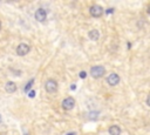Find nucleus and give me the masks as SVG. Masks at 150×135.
Listing matches in <instances>:
<instances>
[{
	"instance_id": "f257e3e1",
	"label": "nucleus",
	"mask_w": 150,
	"mask_h": 135,
	"mask_svg": "<svg viewBox=\"0 0 150 135\" xmlns=\"http://www.w3.org/2000/svg\"><path fill=\"white\" fill-rule=\"evenodd\" d=\"M45 89L47 93L49 94H53L57 91V82L54 80V79H48L46 81V84H45Z\"/></svg>"
},
{
	"instance_id": "f03ea898",
	"label": "nucleus",
	"mask_w": 150,
	"mask_h": 135,
	"mask_svg": "<svg viewBox=\"0 0 150 135\" xmlns=\"http://www.w3.org/2000/svg\"><path fill=\"white\" fill-rule=\"evenodd\" d=\"M15 51H17V54L19 57H25V55H27V54L29 53V51H31V46L25 44V42H22V44L18 45Z\"/></svg>"
},
{
	"instance_id": "7ed1b4c3",
	"label": "nucleus",
	"mask_w": 150,
	"mask_h": 135,
	"mask_svg": "<svg viewBox=\"0 0 150 135\" xmlns=\"http://www.w3.org/2000/svg\"><path fill=\"white\" fill-rule=\"evenodd\" d=\"M104 74H106V69H104V67H102V66H94V67H92V69H91V75H92L93 78H95V79H100V78H102Z\"/></svg>"
},
{
	"instance_id": "20e7f679",
	"label": "nucleus",
	"mask_w": 150,
	"mask_h": 135,
	"mask_svg": "<svg viewBox=\"0 0 150 135\" xmlns=\"http://www.w3.org/2000/svg\"><path fill=\"white\" fill-rule=\"evenodd\" d=\"M75 106V100L69 96V98H66L64 101H62V108L65 111H72Z\"/></svg>"
},
{
	"instance_id": "39448f33",
	"label": "nucleus",
	"mask_w": 150,
	"mask_h": 135,
	"mask_svg": "<svg viewBox=\"0 0 150 135\" xmlns=\"http://www.w3.org/2000/svg\"><path fill=\"white\" fill-rule=\"evenodd\" d=\"M34 17H35L37 21L44 22V21L46 20V18H47V12H46V10H44V8H38V10L35 11Z\"/></svg>"
},
{
	"instance_id": "423d86ee",
	"label": "nucleus",
	"mask_w": 150,
	"mask_h": 135,
	"mask_svg": "<svg viewBox=\"0 0 150 135\" xmlns=\"http://www.w3.org/2000/svg\"><path fill=\"white\" fill-rule=\"evenodd\" d=\"M89 12H91V14H92L94 18H100V17L103 14V8H102L100 5H94V6L91 7Z\"/></svg>"
},
{
	"instance_id": "0eeeda50",
	"label": "nucleus",
	"mask_w": 150,
	"mask_h": 135,
	"mask_svg": "<svg viewBox=\"0 0 150 135\" xmlns=\"http://www.w3.org/2000/svg\"><path fill=\"white\" fill-rule=\"evenodd\" d=\"M107 82H108L110 86H116V85H118V82H120V76H118L116 73H111V74L108 75V78H107Z\"/></svg>"
},
{
	"instance_id": "6e6552de",
	"label": "nucleus",
	"mask_w": 150,
	"mask_h": 135,
	"mask_svg": "<svg viewBox=\"0 0 150 135\" xmlns=\"http://www.w3.org/2000/svg\"><path fill=\"white\" fill-rule=\"evenodd\" d=\"M17 88H18L17 84L13 82V81H7L6 85H5V89H6L7 93H14V92H17Z\"/></svg>"
},
{
	"instance_id": "1a4fd4ad",
	"label": "nucleus",
	"mask_w": 150,
	"mask_h": 135,
	"mask_svg": "<svg viewBox=\"0 0 150 135\" xmlns=\"http://www.w3.org/2000/svg\"><path fill=\"white\" fill-rule=\"evenodd\" d=\"M88 37H89V39H91V40L96 41V40H99V38H100V33H99L97 30H92V31H89Z\"/></svg>"
},
{
	"instance_id": "9d476101",
	"label": "nucleus",
	"mask_w": 150,
	"mask_h": 135,
	"mask_svg": "<svg viewBox=\"0 0 150 135\" xmlns=\"http://www.w3.org/2000/svg\"><path fill=\"white\" fill-rule=\"evenodd\" d=\"M109 134L110 135H120L121 134V128H120L118 126H116V125L110 126L109 127Z\"/></svg>"
},
{
	"instance_id": "9b49d317",
	"label": "nucleus",
	"mask_w": 150,
	"mask_h": 135,
	"mask_svg": "<svg viewBox=\"0 0 150 135\" xmlns=\"http://www.w3.org/2000/svg\"><path fill=\"white\" fill-rule=\"evenodd\" d=\"M33 84H34V79H31L27 82V85L24 87V92L25 93H28V92H31V88H32V86H33Z\"/></svg>"
},
{
	"instance_id": "f8f14e48",
	"label": "nucleus",
	"mask_w": 150,
	"mask_h": 135,
	"mask_svg": "<svg viewBox=\"0 0 150 135\" xmlns=\"http://www.w3.org/2000/svg\"><path fill=\"white\" fill-rule=\"evenodd\" d=\"M99 115H100L99 112H91L88 115V118H89V120H96L99 118Z\"/></svg>"
},
{
	"instance_id": "ddd939ff",
	"label": "nucleus",
	"mask_w": 150,
	"mask_h": 135,
	"mask_svg": "<svg viewBox=\"0 0 150 135\" xmlns=\"http://www.w3.org/2000/svg\"><path fill=\"white\" fill-rule=\"evenodd\" d=\"M28 96H29V98H34V96H35V91L28 92Z\"/></svg>"
},
{
	"instance_id": "4468645a",
	"label": "nucleus",
	"mask_w": 150,
	"mask_h": 135,
	"mask_svg": "<svg viewBox=\"0 0 150 135\" xmlns=\"http://www.w3.org/2000/svg\"><path fill=\"white\" fill-rule=\"evenodd\" d=\"M86 76H87V73H86V72H83V71L80 72V78H81V79H84Z\"/></svg>"
},
{
	"instance_id": "2eb2a0df",
	"label": "nucleus",
	"mask_w": 150,
	"mask_h": 135,
	"mask_svg": "<svg viewBox=\"0 0 150 135\" xmlns=\"http://www.w3.org/2000/svg\"><path fill=\"white\" fill-rule=\"evenodd\" d=\"M113 12H114V10H113V8H108V11H107V13H108V14H110V13H113Z\"/></svg>"
},
{
	"instance_id": "dca6fc26",
	"label": "nucleus",
	"mask_w": 150,
	"mask_h": 135,
	"mask_svg": "<svg viewBox=\"0 0 150 135\" xmlns=\"http://www.w3.org/2000/svg\"><path fill=\"white\" fill-rule=\"evenodd\" d=\"M147 103H148V106H150V95L147 98Z\"/></svg>"
},
{
	"instance_id": "f3484780",
	"label": "nucleus",
	"mask_w": 150,
	"mask_h": 135,
	"mask_svg": "<svg viewBox=\"0 0 150 135\" xmlns=\"http://www.w3.org/2000/svg\"><path fill=\"white\" fill-rule=\"evenodd\" d=\"M75 88H76V86H75V85H72V87H71V89H72V91H74Z\"/></svg>"
},
{
	"instance_id": "a211bd4d",
	"label": "nucleus",
	"mask_w": 150,
	"mask_h": 135,
	"mask_svg": "<svg viewBox=\"0 0 150 135\" xmlns=\"http://www.w3.org/2000/svg\"><path fill=\"white\" fill-rule=\"evenodd\" d=\"M1 122H3V116H1V114H0V125H1Z\"/></svg>"
},
{
	"instance_id": "6ab92c4d",
	"label": "nucleus",
	"mask_w": 150,
	"mask_h": 135,
	"mask_svg": "<svg viewBox=\"0 0 150 135\" xmlns=\"http://www.w3.org/2000/svg\"><path fill=\"white\" fill-rule=\"evenodd\" d=\"M148 14H149V15H150V5H149V6H148Z\"/></svg>"
},
{
	"instance_id": "aec40b11",
	"label": "nucleus",
	"mask_w": 150,
	"mask_h": 135,
	"mask_svg": "<svg viewBox=\"0 0 150 135\" xmlns=\"http://www.w3.org/2000/svg\"><path fill=\"white\" fill-rule=\"evenodd\" d=\"M75 134H76V133H75V132H73V133H69V134H67V135H75Z\"/></svg>"
},
{
	"instance_id": "412c9836",
	"label": "nucleus",
	"mask_w": 150,
	"mask_h": 135,
	"mask_svg": "<svg viewBox=\"0 0 150 135\" xmlns=\"http://www.w3.org/2000/svg\"><path fill=\"white\" fill-rule=\"evenodd\" d=\"M0 30H1V20H0Z\"/></svg>"
},
{
	"instance_id": "4be33fe9",
	"label": "nucleus",
	"mask_w": 150,
	"mask_h": 135,
	"mask_svg": "<svg viewBox=\"0 0 150 135\" xmlns=\"http://www.w3.org/2000/svg\"><path fill=\"white\" fill-rule=\"evenodd\" d=\"M25 135H27V134H25Z\"/></svg>"
}]
</instances>
